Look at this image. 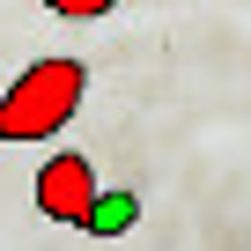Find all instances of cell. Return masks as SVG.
<instances>
[{"mask_svg":"<svg viewBox=\"0 0 251 251\" xmlns=\"http://www.w3.org/2000/svg\"><path fill=\"white\" fill-rule=\"evenodd\" d=\"M89 207H96L89 155H45V170H37V214L67 222V229H89Z\"/></svg>","mask_w":251,"mask_h":251,"instance_id":"obj_2","label":"cell"},{"mask_svg":"<svg viewBox=\"0 0 251 251\" xmlns=\"http://www.w3.org/2000/svg\"><path fill=\"white\" fill-rule=\"evenodd\" d=\"M141 222V200L133 192H96V207H89V229L96 236H118V229H133Z\"/></svg>","mask_w":251,"mask_h":251,"instance_id":"obj_3","label":"cell"},{"mask_svg":"<svg viewBox=\"0 0 251 251\" xmlns=\"http://www.w3.org/2000/svg\"><path fill=\"white\" fill-rule=\"evenodd\" d=\"M81 96H89V67L81 59H30L8 81V96H0V141L30 148V141L67 133V118L81 111Z\"/></svg>","mask_w":251,"mask_h":251,"instance_id":"obj_1","label":"cell"},{"mask_svg":"<svg viewBox=\"0 0 251 251\" xmlns=\"http://www.w3.org/2000/svg\"><path fill=\"white\" fill-rule=\"evenodd\" d=\"M52 15H67V23H96V15H111L118 0H45Z\"/></svg>","mask_w":251,"mask_h":251,"instance_id":"obj_4","label":"cell"}]
</instances>
